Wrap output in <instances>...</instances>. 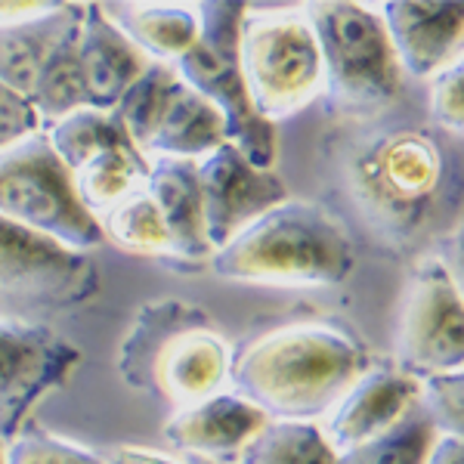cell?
<instances>
[{
    "label": "cell",
    "instance_id": "5bb4252c",
    "mask_svg": "<svg viewBox=\"0 0 464 464\" xmlns=\"http://www.w3.org/2000/svg\"><path fill=\"white\" fill-rule=\"evenodd\" d=\"M421 400V381L406 375L393 359H372L353 387L319 421L334 452L350 455L391 433Z\"/></svg>",
    "mask_w": 464,
    "mask_h": 464
},
{
    "label": "cell",
    "instance_id": "9a60e30c",
    "mask_svg": "<svg viewBox=\"0 0 464 464\" xmlns=\"http://www.w3.org/2000/svg\"><path fill=\"white\" fill-rule=\"evenodd\" d=\"M378 13L406 78L430 81L464 47V4L387 0Z\"/></svg>",
    "mask_w": 464,
    "mask_h": 464
},
{
    "label": "cell",
    "instance_id": "3957f363",
    "mask_svg": "<svg viewBox=\"0 0 464 464\" xmlns=\"http://www.w3.org/2000/svg\"><path fill=\"white\" fill-rule=\"evenodd\" d=\"M236 343L192 301L159 297L133 313L115 353L124 387L159 400L174 415L229 391Z\"/></svg>",
    "mask_w": 464,
    "mask_h": 464
},
{
    "label": "cell",
    "instance_id": "d4e9b609",
    "mask_svg": "<svg viewBox=\"0 0 464 464\" xmlns=\"http://www.w3.org/2000/svg\"><path fill=\"white\" fill-rule=\"evenodd\" d=\"M177 84L174 65H159L152 63L149 69L133 81V87L121 96V102L115 106L111 115L118 118V124L124 127V133L130 137V143L143 152L149 133H152L155 121L161 115V106L168 100L170 87Z\"/></svg>",
    "mask_w": 464,
    "mask_h": 464
},
{
    "label": "cell",
    "instance_id": "8d00e7d4",
    "mask_svg": "<svg viewBox=\"0 0 464 464\" xmlns=\"http://www.w3.org/2000/svg\"><path fill=\"white\" fill-rule=\"evenodd\" d=\"M461 53H464V47H461Z\"/></svg>",
    "mask_w": 464,
    "mask_h": 464
},
{
    "label": "cell",
    "instance_id": "484cf974",
    "mask_svg": "<svg viewBox=\"0 0 464 464\" xmlns=\"http://www.w3.org/2000/svg\"><path fill=\"white\" fill-rule=\"evenodd\" d=\"M433 440H437V428L418 402L391 433L343 455L341 464H424Z\"/></svg>",
    "mask_w": 464,
    "mask_h": 464
},
{
    "label": "cell",
    "instance_id": "7c38bea8",
    "mask_svg": "<svg viewBox=\"0 0 464 464\" xmlns=\"http://www.w3.org/2000/svg\"><path fill=\"white\" fill-rule=\"evenodd\" d=\"M81 362L74 343L50 325L0 319V440L25 430L32 411L65 384Z\"/></svg>",
    "mask_w": 464,
    "mask_h": 464
},
{
    "label": "cell",
    "instance_id": "ba28073f",
    "mask_svg": "<svg viewBox=\"0 0 464 464\" xmlns=\"http://www.w3.org/2000/svg\"><path fill=\"white\" fill-rule=\"evenodd\" d=\"M100 291L93 254L72 251L0 217V319L47 325Z\"/></svg>",
    "mask_w": 464,
    "mask_h": 464
},
{
    "label": "cell",
    "instance_id": "4316f807",
    "mask_svg": "<svg viewBox=\"0 0 464 464\" xmlns=\"http://www.w3.org/2000/svg\"><path fill=\"white\" fill-rule=\"evenodd\" d=\"M6 464H109V459L44 430H22L6 443Z\"/></svg>",
    "mask_w": 464,
    "mask_h": 464
},
{
    "label": "cell",
    "instance_id": "44dd1931",
    "mask_svg": "<svg viewBox=\"0 0 464 464\" xmlns=\"http://www.w3.org/2000/svg\"><path fill=\"white\" fill-rule=\"evenodd\" d=\"M81 10L84 4L56 0L41 16L0 28V84L32 102V93L50 56L59 47V41L78 25Z\"/></svg>",
    "mask_w": 464,
    "mask_h": 464
},
{
    "label": "cell",
    "instance_id": "ac0fdd59",
    "mask_svg": "<svg viewBox=\"0 0 464 464\" xmlns=\"http://www.w3.org/2000/svg\"><path fill=\"white\" fill-rule=\"evenodd\" d=\"M102 13L149 63L177 65L201 34V4L189 0H115Z\"/></svg>",
    "mask_w": 464,
    "mask_h": 464
},
{
    "label": "cell",
    "instance_id": "1f68e13d",
    "mask_svg": "<svg viewBox=\"0 0 464 464\" xmlns=\"http://www.w3.org/2000/svg\"><path fill=\"white\" fill-rule=\"evenodd\" d=\"M109 464H186L179 455L159 452V449L146 446H121L109 455Z\"/></svg>",
    "mask_w": 464,
    "mask_h": 464
},
{
    "label": "cell",
    "instance_id": "603a6c76",
    "mask_svg": "<svg viewBox=\"0 0 464 464\" xmlns=\"http://www.w3.org/2000/svg\"><path fill=\"white\" fill-rule=\"evenodd\" d=\"M102 238L106 245H115L124 254H137V257H155V260H168L174 266L179 264L177 245L170 238L168 227H164L159 208L149 198V192H137L133 198H127L124 205H118L115 211H109L100 220Z\"/></svg>",
    "mask_w": 464,
    "mask_h": 464
},
{
    "label": "cell",
    "instance_id": "30bf717a",
    "mask_svg": "<svg viewBox=\"0 0 464 464\" xmlns=\"http://www.w3.org/2000/svg\"><path fill=\"white\" fill-rule=\"evenodd\" d=\"M391 359L418 381L464 369V301L437 251L421 254L402 282Z\"/></svg>",
    "mask_w": 464,
    "mask_h": 464
},
{
    "label": "cell",
    "instance_id": "6da1fadb",
    "mask_svg": "<svg viewBox=\"0 0 464 464\" xmlns=\"http://www.w3.org/2000/svg\"><path fill=\"white\" fill-rule=\"evenodd\" d=\"M328 146L347 214L378 248L411 251L455 201L446 152L424 127L341 124Z\"/></svg>",
    "mask_w": 464,
    "mask_h": 464
},
{
    "label": "cell",
    "instance_id": "7402d4cb",
    "mask_svg": "<svg viewBox=\"0 0 464 464\" xmlns=\"http://www.w3.org/2000/svg\"><path fill=\"white\" fill-rule=\"evenodd\" d=\"M232 464H341L319 421H269Z\"/></svg>",
    "mask_w": 464,
    "mask_h": 464
},
{
    "label": "cell",
    "instance_id": "52a82bcc",
    "mask_svg": "<svg viewBox=\"0 0 464 464\" xmlns=\"http://www.w3.org/2000/svg\"><path fill=\"white\" fill-rule=\"evenodd\" d=\"M245 4L205 0L201 4V34L174 72L183 84L205 96L227 121V140L257 168L276 170L279 140L276 127L254 111L248 87L238 63V34H242Z\"/></svg>",
    "mask_w": 464,
    "mask_h": 464
},
{
    "label": "cell",
    "instance_id": "e0dca14e",
    "mask_svg": "<svg viewBox=\"0 0 464 464\" xmlns=\"http://www.w3.org/2000/svg\"><path fill=\"white\" fill-rule=\"evenodd\" d=\"M78 53L90 109L115 111L121 96L143 74L149 59L118 32L102 13V4H84L78 28Z\"/></svg>",
    "mask_w": 464,
    "mask_h": 464
},
{
    "label": "cell",
    "instance_id": "8fae6325",
    "mask_svg": "<svg viewBox=\"0 0 464 464\" xmlns=\"http://www.w3.org/2000/svg\"><path fill=\"white\" fill-rule=\"evenodd\" d=\"M44 133L69 170L74 196L96 223L146 189L149 159L130 143L111 111L81 109Z\"/></svg>",
    "mask_w": 464,
    "mask_h": 464
},
{
    "label": "cell",
    "instance_id": "f546056e",
    "mask_svg": "<svg viewBox=\"0 0 464 464\" xmlns=\"http://www.w3.org/2000/svg\"><path fill=\"white\" fill-rule=\"evenodd\" d=\"M41 130V118L32 109V102L0 84V152L25 143V140H32Z\"/></svg>",
    "mask_w": 464,
    "mask_h": 464
},
{
    "label": "cell",
    "instance_id": "d6986e66",
    "mask_svg": "<svg viewBox=\"0 0 464 464\" xmlns=\"http://www.w3.org/2000/svg\"><path fill=\"white\" fill-rule=\"evenodd\" d=\"M146 192L159 208L170 238H174L179 264L192 269H208L214 251L205 232V208H201L196 161L152 159L149 161Z\"/></svg>",
    "mask_w": 464,
    "mask_h": 464
},
{
    "label": "cell",
    "instance_id": "277c9868",
    "mask_svg": "<svg viewBox=\"0 0 464 464\" xmlns=\"http://www.w3.org/2000/svg\"><path fill=\"white\" fill-rule=\"evenodd\" d=\"M208 269L238 285L338 288L356 269V242L328 205L288 196L214 251Z\"/></svg>",
    "mask_w": 464,
    "mask_h": 464
},
{
    "label": "cell",
    "instance_id": "836d02e7",
    "mask_svg": "<svg viewBox=\"0 0 464 464\" xmlns=\"http://www.w3.org/2000/svg\"><path fill=\"white\" fill-rule=\"evenodd\" d=\"M424 464H464V440L437 433V440H433V446H430Z\"/></svg>",
    "mask_w": 464,
    "mask_h": 464
},
{
    "label": "cell",
    "instance_id": "d590c367",
    "mask_svg": "<svg viewBox=\"0 0 464 464\" xmlns=\"http://www.w3.org/2000/svg\"><path fill=\"white\" fill-rule=\"evenodd\" d=\"M0 464H6V443L0 440Z\"/></svg>",
    "mask_w": 464,
    "mask_h": 464
},
{
    "label": "cell",
    "instance_id": "83f0119b",
    "mask_svg": "<svg viewBox=\"0 0 464 464\" xmlns=\"http://www.w3.org/2000/svg\"><path fill=\"white\" fill-rule=\"evenodd\" d=\"M421 409L428 411L437 433L464 440V369L421 381Z\"/></svg>",
    "mask_w": 464,
    "mask_h": 464
},
{
    "label": "cell",
    "instance_id": "d6a6232c",
    "mask_svg": "<svg viewBox=\"0 0 464 464\" xmlns=\"http://www.w3.org/2000/svg\"><path fill=\"white\" fill-rule=\"evenodd\" d=\"M53 4L56 0H0V28L41 16V13H47Z\"/></svg>",
    "mask_w": 464,
    "mask_h": 464
},
{
    "label": "cell",
    "instance_id": "4fadbf2b",
    "mask_svg": "<svg viewBox=\"0 0 464 464\" xmlns=\"http://www.w3.org/2000/svg\"><path fill=\"white\" fill-rule=\"evenodd\" d=\"M196 168L211 251H220L248 223L291 196L285 179L276 170L257 168L232 143L217 146L211 155L196 161Z\"/></svg>",
    "mask_w": 464,
    "mask_h": 464
},
{
    "label": "cell",
    "instance_id": "ffe728a7",
    "mask_svg": "<svg viewBox=\"0 0 464 464\" xmlns=\"http://www.w3.org/2000/svg\"><path fill=\"white\" fill-rule=\"evenodd\" d=\"M229 143L227 121L211 102L196 93L189 84H183L177 74V84L170 87L168 100L161 106V115L149 133L143 155L152 159H179L198 161L211 155L217 146Z\"/></svg>",
    "mask_w": 464,
    "mask_h": 464
},
{
    "label": "cell",
    "instance_id": "e575fe53",
    "mask_svg": "<svg viewBox=\"0 0 464 464\" xmlns=\"http://www.w3.org/2000/svg\"><path fill=\"white\" fill-rule=\"evenodd\" d=\"M186 464H220V461H211V459H198V455H179Z\"/></svg>",
    "mask_w": 464,
    "mask_h": 464
},
{
    "label": "cell",
    "instance_id": "4dcf8cb0",
    "mask_svg": "<svg viewBox=\"0 0 464 464\" xmlns=\"http://www.w3.org/2000/svg\"><path fill=\"white\" fill-rule=\"evenodd\" d=\"M437 254L446 260L449 273H452L455 288H459V295H461V301H464V220H459L452 229L446 232V236H443V248H440Z\"/></svg>",
    "mask_w": 464,
    "mask_h": 464
},
{
    "label": "cell",
    "instance_id": "f1b7e54d",
    "mask_svg": "<svg viewBox=\"0 0 464 464\" xmlns=\"http://www.w3.org/2000/svg\"><path fill=\"white\" fill-rule=\"evenodd\" d=\"M428 118L440 130L464 137V53L428 81Z\"/></svg>",
    "mask_w": 464,
    "mask_h": 464
},
{
    "label": "cell",
    "instance_id": "9c48e42d",
    "mask_svg": "<svg viewBox=\"0 0 464 464\" xmlns=\"http://www.w3.org/2000/svg\"><path fill=\"white\" fill-rule=\"evenodd\" d=\"M0 217L72 251L93 254L106 245L44 130L0 152Z\"/></svg>",
    "mask_w": 464,
    "mask_h": 464
},
{
    "label": "cell",
    "instance_id": "2e32d148",
    "mask_svg": "<svg viewBox=\"0 0 464 464\" xmlns=\"http://www.w3.org/2000/svg\"><path fill=\"white\" fill-rule=\"evenodd\" d=\"M266 421L269 418L245 396L223 391L168 415L161 433L177 449V455H198V459L232 464Z\"/></svg>",
    "mask_w": 464,
    "mask_h": 464
},
{
    "label": "cell",
    "instance_id": "7a4b0ae2",
    "mask_svg": "<svg viewBox=\"0 0 464 464\" xmlns=\"http://www.w3.org/2000/svg\"><path fill=\"white\" fill-rule=\"evenodd\" d=\"M365 341L334 316H295L236 343L229 391L279 421H322L372 365Z\"/></svg>",
    "mask_w": 464,
    "mask_h": 464
},
{
    "label": "cell",
    "instance_id": "8992f818",
    "mask_svg": "<svg viewBox=\"0 0 464 464\" xmlns=\"http://www.w3.org/2000/svg\"><path fill=\"white\" fill-rule=\"evenodd\" d=\"M238 63L254 111L273 127L322 100L325 72L304 4H245Z\"/></svg>",
    "mask_w": 464,
    "mask_h": 464
},
{
    "label": "cell",
    "instance_id": "cb8c5ba5",
    "mask_svg": "<svg viewBox=\"0 0 464 464\" xmlns=\"http://www.w3.org/2000/svg\"><path fill=\"white\" fill-rule=\"evenodd\" d=\"M84 13V10H81ZM78 25L59 41V47L50 56L47 69H44L41 81H37L32 93V109L41 118V127L59 124L63 118L74 115L81 109H90L87 87H84V72H81V53H78Z\"/></svg>",
    "mask_w": 464,
    "mask_h": 464
},
{
    "label": "cell",
    "instance_id": "5b68a950",
    "mask_svg": "<svg viewBox=\"0 0 464 464\" xmlns=\"http://www.w3.org/2000/svg\"><path fill=\"white\" fill-rule=\"evenodd\" d=\"M316 32L325 90L322 109L338 124H372L387 118L402 90L406 72L378 4L362 0H313L304 4Z\"/></svg>",
    "mask_w": 464,
    "mask_h": 464
}]
</instances>
